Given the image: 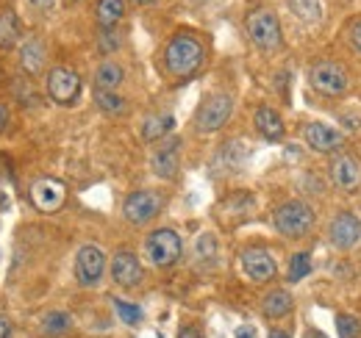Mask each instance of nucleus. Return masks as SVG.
I'll return each instance as SVG.
<instances>
[{
    "label": "nucleus",
    "instance_id": "473e14b6",
    "mask_svg": "<svg viewBox=\"0 0 361 338\" xmlns=\"http://www.w3.org/2000/svg\"><path fill=\"white\" fill-rule=\"evenodd\" d=\"M178 338H203V333H200V327H195V325H183L178 330Z\"/></svg>",
    "mask_w": 361,
    "mask_h": 338
},
{
    "label": "nucleus",
    "instance_id": "ea45409f",
    "mask_svg": "<svg viewBox=\"0 0 361 338\" xmlns=\"http://www.w3.org/2000/svg\"><path fill=\"white\" fill-rule=\"evenodd\" d=\"M192 3H197V6H206V3H212V0H192Z\"/></svg>",
    "mask_w": 361,
    "mask_h": 338
},
{
    "label": "nucleus",
    "instance_id": "f257e3e1",
    "mask_svg": "<svg viewBox=\"0 0 361 338\" xmlns=\"http://www.w3.org/2000/svg\"><path fill=\"white\" fill-rule=\"evenodd\" d=\"M161 61H164V73L173 78V81H189L206 61V47L203 42L189 34V31H180L176 34L170 42L164 44V53H161Z\"/></svg>",
    "mask_w": 361,
    "mask_h": 338
},
{
    "label": "nucleus",
    "instance_id": "cd10ccee",
    "mask_svg": "<svg viewBox=\"0 0 361 338\" xmlns=\"http://www.w3.org/2000/svg\"><path fill=\"white\" fill-rule=\"evenodd\" d=\"M217 253H220V244H217V239H214L212 233L197 236V242H195V258H197V261L214 263V261H217Z\"/></svg>",
    "mask_w": 361,
    "mask_h": 338
},
{
    "label": "nucleus",
    "instance_id": "72a5a7b5",
    "mask_svg": "<svg viewBox=\"0 0 361 338\" xmlns=\"http://www.w3.org/2000/svg\"><path fill=\"white\" fill-rule=\"evenodd\" d=\"M236 338H259V333H256V327H250V325H242V327H236V333H233Z\"/></svg>",
    "mask_w": 361,
    "mask_h": 338
},
{
    "label": "nucleus",
    "instance_id": "dca6fc26",
    "mask_svg": "<svg viewBox=\"0 0 361 338\" xmlns=\"http://www.w3.org/2000/svg\"><path fill=\"white\" fill-rule=\"evenodd\" d=\"M180 164V139H167L150 158V167L153 172L161 177V180H173L178 175Z\"/></svg>",
    "mask_w": 361,
    "mask_h": 338
},
{
    "label": "nucleus",
    "instance_id": "4c0bfd02",
    "mask_svg": "<svg viewBox=\"0 0 361 338\" xmlns=\"http://www.w3.org/2000/svg\"><path fill=\"white\" fill-rule=\"evenodd\" d=\"M267 338H289V333H286V330H272Z\"/></svg>",
    "mask_w": 361,
    "mask_h": 338
},
{
    "label": "nucleus",
    "instance_id": "c756f323",
    "mask_svg": "<svg viewBox=\"0 0 361 338\" xmlns=\"http://www.w3.org/2000/svg\"><path fill=\"white\" fill-rule=\"evenodd\" d=\"M114 311H117V316H120V322H126V325H139L142 322V308L134 305V302H126V299H114Z\"/></svg>",
    "mask_w": 361,
    "mask_h": 338
},
{
    "label": "nucleus",
    "instance_id": "412c9836",
    "mask_svg": "<svg viewBox=\"0 0 361 338\" xmlns=\"http://www.w3.org/2000/svg\"><path fill=\"white\" fill-rule=\"evenodd\" d=\"M176 127V117L173 114H150L145 123H142V139L145 142H161L173 133Z\"/></svg>",
    "mask_w": 361,
    "mask_h": 338
},
{
    "label": "nucleus",
    "instance_id": "a211bd4d",
    "mask_svg": "<svg viewBox=\"0 0 361 338\" xmlns=\"http://www.w3.org/2000/svg\"><path fill=\"white\" fill-rule=\"evenodd\" d=\"M253 123H256V130L267 139V142H281L286 136V125L281 120V114L270 108V106H259L256 114H253Z\"/></svg>",
    "mask_w": 361,
    "mask_h": 338
},
{
    "label": "nucleus",
    "instance_id": "393cba45",
    "mask_svg": "<svg viewBox=\"0 0 361 338\" xmlns=\"http://www.w3.org/2000/svg\"><path fill=\"white\" fill-rule=\"evenodd\" d=\"M73 325V316L67 311H50L42 319V336H61Z\"/></svg>",
    "mask_w": 361,
    "mask_h": 338
},
{
    "label": "nucleus",
    "instance_id": "39448f33",
    "mask_svg": "<svg viewBox=\"0 0 361 338\" xmlns=\"http://www.w3.org/2000/svg\"><path fill=\"white\" fill-rule=\"evenodd\" d=\"M145 253L156 269H170L183 255V242L173 227H159L145 239Z\"/></svg>",
    "mask_w": 361,
    "mask_h": 338
},
{
    "label": "nucleus",
    "instance_id": "4468645a",
    "mask_svg": "<svg viewBox=\"0 0 361 338\" xmlns=\"http://www.w3.org/2000/svg\"><path fill=\"white\" fill-rule=\"evenodd\" d=\"M328 239L339 250L356 247L361 239V219L350 211H339L331 219V225H328Z\"/></svg>",
    "mask_w": 361,
    "mask_h": 338
},
{
    "label": "nucleus",
    "instance_id": "2eb2a0df",
    "mask_svg": "<svg viewBox=\"0 0 361 338\" xmlns=\"http://www.w3.org/2000/svg\"><path fill=\"white\" fill-rule=\"evenodd\" d=\"M303 142L314 153H325V156H334L345 147V136L336 127L325 125V123H309L303 127Z\"/></svg>",
    "mask_w": 361,
    "mask_h": 338
},
{
    "label": "nucleus",
    "instance_id": "1a4fd4ad",
    "mask_svg": "<svg viewBox=\"0 0 361 338\" xmlns=\"http://www.w3.org/2000/svg\"><path fill=\"white\" fill-rule=\"evenodd\" d=\"M164 208V197L159 192H150V189H142V192H131L123 203V216L131 222V225H147L153 222Z\"/></svg>",
    "mask_w": 361,
    "mask_h": 338
},
{
    "label": "nucleus",
    "instance_id": "58836bf2",
    "mask_svg": "<svg viewBox=\"0 0 361 338\" xmlns=\"http://www.w3.org/2000/svg\"><path fill=\"white\" fill-rule=\"evenodd\" d=\"M306 338H325V333H319V330H309Z\"/></svg>",
    "mask_w": 361,
    "mask_h": 338
},
{
    "label": "nucleus",
    "instance_id": "6ab92c4d",
    "mask_svg": "<svg viewBox=\"0 0 361 338\" xmlns=\"http://www.w3.org/2000/svg\"><path fill=\"white\" fill-rule=\"evenodd\" d=\"M292 308H295V299L286 289H272L262 299V313L267 319H283V316L292 313Z\"/></svg>",
    "mask_w": 361,
    "mask_h": 338
},
{
    "label": "nucleus",
    "instance_id": "4be33fe9",
    "mask_svg": "<svg viewBox=\"0 0 361 338\" xmlns=\"http://www.w3.org/2000/svg\"><path fill=\"white\" fill-rule=\"evenodd\" d=\"M123 81H126V70L114 61H103L94 70V89H100V92H114Z\"/></svg>",
    "mask_w": 361,
    "mask_h": 338
},
{
    "label": "nucleus",
    "instance_id": "2f4dec72",
    "mask_svg": "<svg viewBox=\"0 0 361 338\" xmlns=\"http://www.w3.org/2000/svg\"><path fill=\"white\" fill-rule=\"evenodd\" d=\"M348 42L361 56V17L350 20V25H348Z\"/></svg>",
    "mask_w": 361,
    "mask_h": 338
},
{
    "label": "nucleus",
    "instance_id": "7ed1b4c3",
    "mask_svg": "<svg viewBox=\"0 0 361 338\" xmlns=\"http://www.w3.org/2000/svg\"><path fill=\"white\" fill-rule=\"evenodd\" d=\"M245 31H247V39L256 44L262 53H275V50H281V44H283L281 23H278L275 11L264 8V6L247 11V17H245Z\"/></svg>",
    "mask_w": 361,
    "mask_h": 338
},
{
    "label": "nucleus",
    "instance_id": "ddd939ff",
    "mask_svg": "<svg viewBox=\"0 0 361 338\" xmlns=\"http://www.w3.org/2000/svg\"><path fill=\"white\" fill-rule=\"evenodd\" d=\"M331 180L339 192H359L361 189V161L353 153H339L331 161Z\"/></svg>",
    "mask_w": 361,
    "mask_h": 338
},
{
    "label": "nucleus",
    "instance_id": "aec40b11",
    "mask_svg": "<svg viewBox=\"0 0 361 338\" xmlns=\"http://www.w3.org/2000/svg\"><path fill=\"white\" fill-rule=\"evenodd\" d=\"M23 37V23L17 17V11L6 8L0 11V50H14Z\"/></svg>",
    "mask_w": 361,
    "mask_h": 338
},
{
    "label": "nucleus",
    "instance_id": "c9c22d12",
    "mask_svg": "<svg viewBox=\"0 0 361 338\" xmlns=\"http://www.w3.org/2000/svg\"><path fill=\"white\" fill-rule=\"evenodd\" d=\"M34 8H39V11H47V8H53L56 6V0H28Z\"/></svg>",
    "mask_w": 361,
    "mask_h": 338
},
{
    "label": "nucleus",
    "instance_id": "f8f14e48",
    "mask_svg": "<svg viewBox=\"0 0 361 338\" xmlns=\"http://www.w3.org/2000/svg\"><path fill=\"white\" fill-rule=\"evenodd\" d=\"M109 272H111V280L120 289H136L142 283V277H145L142 263H139L136 253H131V250H117V253L111 255Z\"/></svg>",
    "mask_w": 361,
    "mask_h": 338
},
{
    "label": "nucleus",
    "instance_id": "9b49d317",
    "mask_svg": "<svg viewBox=\"0 0 361 338\" xmlns=\"http://www.w3.org/2000/svg\"><path fill=\"white\" fill-rule=\"evenodd\" d=\"M67 200V186L56 177H39L31 186V203L34 208L42 213H56Z\"/></svg>",
    "mask_w": 361,
    "mask_h": 338
},
{
    "label": "nucleus",
    "instance_id": "a19ab883",
    "mask_svg": "<svg viewBox=\"0 0 361 338\" xmlns=\"http://www.w3.org/2000/svg\"><path fill=\"white\" fill-rule=\"evenodd\" d=\"M136 3H153V0H136Z\"/></svg>",
    "mask_w": 361,
    "mask_h": 338
},
{
    "label": "nucleus",
    "instance_id": "a878e982",
    "mask_svg": "<svg viewBox=\"0 0 361 338\" xmlns=\"http://www.w3.org/2000/svg\"><path fill=\"white\" fill-rule=\"evenodd\" d=\"M245 156H247V150H245V144L242 142H228L226 147L217 153V158H214V164H220V167H228V169H239V164L245 161Z\"/></svg>",
    "mask_w": 361,
    "mask_h": 338
},
{
    "label": "nucleus",
    "instance_id": "bb28decb",
    "mask_svg": "<svg viewBox=\"0 0 361 338\" xmlns=\"http://www.w3.org/2000/svg\"><path fill=\"white\" fill-rule=\"evenodd\" d=\"M289 8L303 23H317L322 17V3L319 0H289Z\"/></svg>",
    "mask_w": 361,
    "mask_h": 338
},
{
    "label": "nucleus",
    "instance_id": "7c9ffc66",
    "mask_svg": "<svg viewBox=\"0 0 361 338\" xmlns=\"http://www.w3.org/2000/svg\"><path fill=\"white\" fill-rule=\"evenodd\" d=\"M336 330L339 338H359L361 336V325L356 316H348V313H339L336 316Z\"/></svg>",
    "mask_w": 361,
    "mask_h": 338
},
{
    "label": "nucleus",
    "instance_id": "b1692460",
    "mask_svg": "<svg viewBox=\"0 0 361 338\" xmlns=\"http://www.w3.org/2000/svg\"><path fill=\"white\" fill-rule=\"evenodd\" d=\"M94 103H97L100 111H106V114H111V117H120V114L128 111L126 97H120L117 92H100V89H94Z\"/></svg>",
    "mask_w": 361,
    "mask_h": 338
},
{
    "label": "nucleus",
    "instance_id": "5701e85b",
    "mask_svg": "<svg viewBox=\"0 0 361 338\" xmlns=\"http://www.w3.org/2000/svg\"><path fill=\"white\" fill-rule=\"evenodd\" d=\"M94 17H97L100 28H114L126 17V0H97Z\"/></svg>",
    "mask_w": 361,
    "mask_h": 338
},
{
    "label": "nucleus",
    "instance_id": "6e6552de",
    "mask_svg": "<svg viewBox=\"0 0 361 338\" xmlns=\"http://www.w3.org/2000/svg\"><path fill=\"white\" fill-rule=\"evenodd\" d=\"M73 272H75L78 286L94 289V286L103 280V275H106V253H103L97 244H84V247H78Z\"/></svg>",
    "mask_w": 361,
    "mask_h": 338
},
{
    "label": "nucleus",
    "instance_id": "f03ea898",
    "mask_svg": "<svg viewBox=\"0 0 361 338\" xmlns=\"http://www.w3.org/2000/svg\"><path fill=\"white\" fill-rule=\"evenodd\" d=\"M317 225V213L309 203L303 200H286L272 211V227L283 236V239H306Z\"/></svg>",
    "mask_w": 361,
    "mask_h": 338
},
{
    "label": "nucleus",
    "instance_id": "c85d7f7f",
    "mask_svg": "<svg viewBox=\"0 0 361 338\" xmlns=\"http://www.w3.org/2000/svg\"><path fill=\"white\" fill-rule=\"evenodd\" d=\"M309 272H312V255L306 253V250L292 255V261H289V280L298 283V280H303Z\"/></svg>",
    "mask_w": 361,
    "mask_h": 338
},
{
    "label": "nucleus",
    "instance_id": "9d476101",
    "mask_svg": "<svg viewBox=\"0 0 361 338\" xmlns=\"http://www.w3.org/2000/svg\"><path fill=\"white\" fill-rule=\"evenodd\" d=\"M239 266H242V275L256 283V286H264L272 283L278 277V263L267 250H259V247H250L239 255Z\"/></svg>",
    "mask_w": 361,
    "mask_h": 338
},
{
    "label": "nucleus",
    "instance_id": "20e7f679",
    "mask_svg": "<svg viewBox=\"0 0 361 338\" xmlns=\"http://www.w3.org/2000/svg\"><path fill=\"white\" fill-rule=\"evenodd\" d=\"M309 84L322 97H345L350 92V75L339 61L319 58L309 67Z\"/></svg>",
    "mask_w": 361,
    "mask_h": 338
},
{
    "label": "nucleus",
    "instance_id": "f3484780",
    "mask_svg": "<svg viewBox=\"0 0 361 338\" xmlns=\"http://www.w3.org/2000/svg\"><path fill=\"white\" fill-rule=\"evenodd\" d=\"M45 64H47V47L42 39L31 37L25 42L20 44V67L25 75H42L45 73Z\"/></svg>",
    "mask_w": 361,
    "mask_h": 338
},
{
    "label": "nucleus",
    "instance_id": "e433bc0d",
    "mask_svg": "<svg viewBox=\"0 0 361 338\" xmlns=\"http://www.w3.org/2000/svg\"><path fill=\"white\" fill-rule=\"evenodd\" d=\"M6 125H8V108L0 103V130H6Z\"/></svg>",
    "mask_w": 361,
    "mask_h": 338
},
{
    "label": "nucleus",
    "instance_id": "423d86ee",
    "mask_svg": "<svg viewBox=\"0 0 361 338\" xmlns=\"http://www.w3.org/2000/svg\"><path fill=\"white\" fill-rule=\"evenodd\" d=\"M231 114H233V97L228 92H214V94H209L197 106V111H195V130L197 133H217L220 127L228 125Z\"/></svg>",
    "mask_w": 361,
    "mask_h": 338
},
{
    "label": "nucleus",
    "instance_id": "f704fd0d",
    "mask_svg": "<svg viewBox=\"0 0 361 338\" xmlns=\"http://www.w3.org/2000/svg\"><path fill=\"white\" fill-rule=\"evenodd\" d=\"M11 322H8V316H0V338H11Z\"/></svg>",
    "mask_w": 361,
    "mask_h": 338
},
{
    "label": "nucleus",
    "instance_id": "0eeeda50",
    "mask_svg": "<svg viewBox=\"0 0 361 338\" xmlns=\"http://www.w3.org/2000/svg\"><path fill=\"white\" fill-rule=\"evenodd\" d=\"M47 97L59 106H73L81 97V75L70 67H53L45 75Z\"/></svg>",
    "mask_w": 361,
    "mask_h": 338
}]
</instances>
